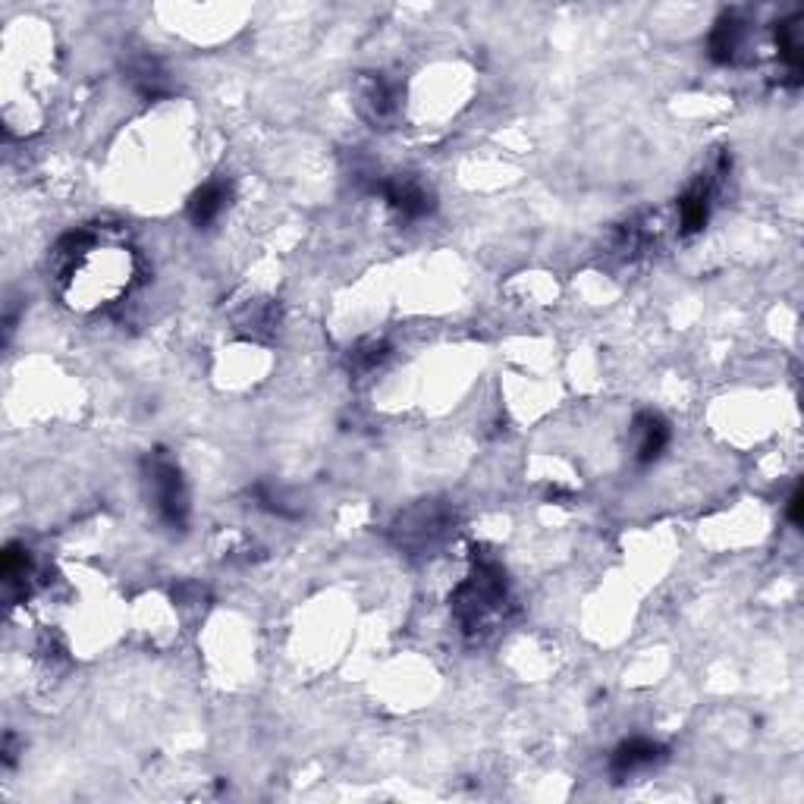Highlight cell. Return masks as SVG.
<instances>
[{"instance_id":"cell-4","label":"cell","mask_w":804,"mask_h":804,"mask_svg":"<svg viewBox=\"0 0 804 804\" xmlns=\"http://www.w3.org/2000/svg\"><path fill=\"white\" fill-rule=\"evenodd\" d=\"M396 111H399V104H396V86L390 79H384L381 73L378 76H368L361 82V89H358V114L368 119V123L387 129L390 123L396 119Z\"/></svg>"},{"instance_id":"cell-6","label":"cell","mask_w":804,"mask_h":804,"mask_svg":"<svg viewBox=\"0 0 804 804\" xmlns=\"http://www.w3.org/2000/svg\"><path fill=\"white\" fill-rule=\"evenodd\" d=\"M663 754H666V748L656 745L651 739H628L610 754V774L616 779H626L645 767H654L656 761H663Z\"/></svg>"},{"instance_id":"cell-5","label":"cell","mask_w":804,"mask_h":804,"mask_svg":"<svg viewBox=\"0 0 804 804\" xmlns=\"http://www.w3.org/2000/svg\"><path fill=\"white\" fill-rule=\"evenodd\" d=\"M381 195L387 199L390 208L396 210L403 220H421L434 210V195L412 177L390 179L381 186Z\"/></svg>"},{"instance_id":"cell-7","label":"cell","mask_w":804,"mask_h":804,"mask_svg":"<svg viewBox=\"0 0 804 804\" xmlns=\"http://www.w3.org/2000/svg\"><path fill=\"white\" fill-rule=\"evenodd\" d=\"M631 434H635V459L641 465L660 459V452L669 444V424L660 416H654V412H641V416L635 418Z\"/></svg>"},{"instance_id":"cell-13","label":"cell","mask_w":804,"mask_h":804,"mask_svg":"<svg viewBox=\"0 0 804 804\" xmlns=\"http://www.w3.org/2000/svg\"><path fill=\"white\" fill-rule=\"evenodd\" d=\"M786 512H789V522H792V525H802V487L792 490Z\"/></svg>"},{"instance_id":"cell-8","label":"cell","mask_w":804,"mask_h":804,"mask_svg":"<svg viewBox=\"0 0 804 804\" xmlns=\"http://www.w3.org/2000/svg\"><path fill=\"white\" fill-rule=\"evenodd\" d=\"M227 202H230V186L220 182V179H210V182H205V186L189 199L186 214H189V220L202 230V227H210V224L224 214Z\"/></svg>"},{"instance_id":"cell-9","label":"cell","mask_w":804,"mask_h":804,"mask_svg":"<svg viewBox=\"0 0 804 804\" xmlns=\"http://www.w3.org/2000/svg\"><path fill=\"white\" fill-rule=\"evenodd\" d=\"M742 48H745V23L736 13H726L711 31L707 51L716 63H736Z\"/></svg>"},{"instance_id":"cell-3","label":"cell","mask_w":804,"mask_h":804,"mask_svg":"<svg viewBox=\"0 0 804 804\" xmlns=\"http://www.w3.org/2000/svg\"><path fill=\"white\" fill-rule=\"evenodd\" d=\"M726 167H729V161H726V154L716 161V170L714 174H704V177H698L691 186L686 189V195L679 199V224H682V233H701L704 230V224H707V217H711V202H714V189H716V179L726 177Z\"/></svg>"},{"instance_id":"cell-11","label":"cell","mask_w":804,"mask_h":804,"mask_svg":"<svg viewBox=\"0 0 804 804\" xmlns=\"http://www.w3.org/2000/svg\"><path fill=\"white\" fill-rule=\"evenodd\" d=\"M129 79H132L136 89L142 91V94H149V98H157L164 91V73H161V66L151 58L136 60L129 66Z\"/></svg>"},{"instance_id":"cell-2","label":"cell","mask_w":804,"mask_h":804,"mask_svg":"<svg viewBox=\"0 0 804 804\" xmlns=\"http://www.w3.org/2000/svg\"><path fill=\"white\" fill-rule=\"evenodd\" d=\"M145 484H149V497L157 519L170 525L174 532H182L189 522V490H186L179 465L167 452L157 449L145 459Z\"/></svg>"},{"instance_id":"cell-12","label":"cell","mask_w":804,"mask_h":804,"mask_svg":"<svg viewBox=\"0 0 804 804\" xmlns=\"http://www.w3.org/2000/svg\"><path fill=\"white\" fill-rule=\"evenodd\" d=\"M387 358V346L384 343H378V340H371V343H361L356 346V353H353V365H356L358 371H371L374 365H381Z\"/></svg>"},{"instance_id":"cell-10","label":"cell","mask_w":804,"mask_h":804,"mask_svg":"<svg viewBox=\"0 0 804 804\" xmlns=\"http://www.w3.org/2000/svg\"><path fill=\"white\" fill-rule=\"evenodd\" d=\"M29 578H31L29 550L20 547V544H7V550H3V585H7V591H16V588L26 591Z\"/></svg>"},{"instance_id":"cell-1","label":"cell","mask_w":804,"mask_h":804,"mask_svg":"<svg viewBox=\"0 0 804 804\" xmlns=\"http://www.w3.org/2000/svg\"><path fill=\"white\" fill-rule=\"evenodd\" d=\"M509 607V582L507 572L500 566L497 557L490 553H477L475 550V569L472 575L456 588L452 595V613L459 620L462 631L469 638H484L490 628L503 620Z\"/></svg>"}]
</instances>
